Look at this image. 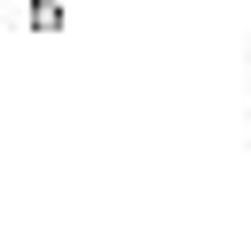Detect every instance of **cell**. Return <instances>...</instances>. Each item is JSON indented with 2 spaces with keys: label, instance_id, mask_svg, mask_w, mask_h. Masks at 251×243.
Listing matches in <instances>:
<instances>
[{
  "label": "cell",
  "instance_id": "cell-1",
  "mask_svg": "<svg viewBox=\"0 0 251 243\" xmlns=\"http://www.w3.org/2000/svg\"><path fill=\"white\" fill-rule=\"evenodd\" d=\"M24 16H31V31H63V0H31Z\"/></svg>",
  "mask_w": 251,
  "mask_h": 243
}]
</instances>
